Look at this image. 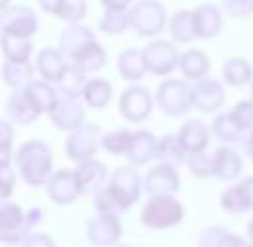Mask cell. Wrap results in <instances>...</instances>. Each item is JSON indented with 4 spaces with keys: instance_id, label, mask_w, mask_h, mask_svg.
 I'll return each mask as SVG.
<instances>
[{
    "instance_id": "cell-1",
    "label": "cell",
    "mask_w": 253,
    "mask_h": 247,
    "mask_svg": "<svg viewBox=\"0 0 253 247\" xmlns=\"http://www.w3.org/2000/svg\"><path fill=\"white\" fill-rule=\"evenodd\" d=\"M16 166L29 187L44 185L52 174V151L39 139L25 141L16 153Z\"/></svg>"
},
{
    "instance_id": "cell-2",
    "label": "cell",
    "mask_w": 253,
    "mask_h": 247,
    "mask_svg": "<svg viewBox=\"0 0 253 247\" xmlns=\"http://www.w3.org/2000/svg\"><path fill=\"white\" fill-rule=\"evenodd\" d=\"M139 220L149 230H169L184 220V206L174 193H155L141 206Z\"/></svg>"
},
{
    "instance_id": "cell-3",
    "label": "cell",
    "mask_w": 253,
    "mask_h": 247,
    "mask_svg": "<svg viewBox=\"0 0 253 247\" xmlns=\"http://www.w3.org/2000/svg\"><path fill=\"white\" fill-rule=\"evenodd\" d=\"M106 187H108L110 195L116 199V203L120 205V208L126 212L127 208H131L139 201V195L143 189V180L135 168L120 166L110 174Z\"/></svg>"
},
{
    "instance_id": "cell-4",
    "label": "cell",
    "mask_w": 253,
    "mask_h": 247,
    "mask_svg": "<svg viewBox=\"0 0 253 247\" xmlns=\"http://www.w3.org/2000/svg\"><path fill=\"white\" fill-rule=\"evenodd\" d=\"M131 27L141 37H155L167 25V10L159 0H137L131 10Z\"/></svg>"
},
{
    "instance_id": "cell-5",
    "label": "cell",
    "mask_w": 253,
    "mask_h": 247,
    "mask_svg": "<svg viewBox=\"0 0 253 247\" xmlns=\"http://www.w3.org/2000/svg\"><path fill=\"white\" fill-rule=\"evenodd\" d=\"M155 101L169 116H182L191 108V87L184 80H165L157 87Z\"/></svg>"
},
{
    "instance_id": "cell-6",
    "label": "cell",
    "mask_w": 253,
    "mask_h": 247,
    "mask_svg": "<svg viewBox=\"0 0 253 247\" xmlns=\"http://www.w3.org/2000/svg\"><path fill=\"white\" fill-rule=\"evenodd\" d=\"M103 133L97 125L93 124H82L80 127L72 129L68 139H66V157L74 163H82L85 159H91L97 155L99 147H101Z\"/></svg>"
},
{
    "instance_id": "cell-7",
    "label": "cell",
    "mask_w": 253,
    "mask_h": 247,
    "mask_svg": "<svg viewBox=\"0 0 253 247\" xmlns=\"http://www.w3.org/2000/svg\"><path fill=\"white\" fill-rule=\"evenodd\" d=\"M143 58H145L149 74L157 78H167L178 68L180 52L170 41L157 39V41H151L143 48Z\"/></svg>"
},
{
    "instance_id": "cell-8",
    "label": "cell",
    "mask_w": 253,
    "mask_h": 247,
    "mask_svg": "<svg viewBox=\"0 0 253 247\" xmlns=\"http://www.w3.org/2000/svg\"><path fill=\"white\" fill-rule=\"evenodd\" d=\"M31 234L27 226L25 210L20 205L4 199L0 205V238L4 244L18 246L23 244V240Z\"/></svg>"
},
{
    "instance_id": "cell-9",
    "label": "cell",
    "mask_w": 253,
    "mask_h": 247,
    "mask_svg": "<svg viewBox=\"0 0 253 247\" xmlns=\"http://www.w3.org/2000/svg\"><path fill=\"white\" fill-rule=\"evenodd\" d=\"M224 101H226V91L218 80H211L205 76L191 85V108L199 112L205 114L216 112L218 108H222Z\"/></svg>"
},
{
    "instance_id": "cell-10",
    "label": "cell",
    "mask_w": 253,
    "mask_h": 247,
    "mask_svg": "<svg viewBox=\"0 0 253 247\" xmlns=\"http://www.w3.org/2000/svg\"><path fill=\"white\" fill-rule=\"evenodd\" d=\"M44 187H46L48 199L54 201L56 205H72L84 195L80 182L76 178V172L74 170H66V168L52 172L48 182L44 184Z\"/></svg>"
},
{
    "instance_id": "cell-11",
    "label": "cell",
    "mask_w": 253,
    "mask_h": 247,
    "mask_svg": "<svg viewBox=\"0 0 253 247\" xmlns=\"http://www.w3.org/2000/svg\"><path fill=\"white\" fill-rule=\"evenodd\" d=\"M122 232L124 230H122V222H120V214L97 212V216L89 218V222H87V238L93 246H116L122 238Z\"/></svg>"
},
{
    "instance_id": "cell-12",
    "label": "cell",
    "mask_w": 253,
    "mask_h": 247,
    "mask_svg": "<svg viewBox=\"0 0 253 247\" xmlns=\"http://www.w3.org/2000/svg\"><path fill=\"white\" fill-rule=\"evenodd\" d=\"M118 110L127 122H143L153 110V97L145 87H127L118 99Z\"/></svg>"
},
{
    "instance_id": "cell-13",
    "label": "cell",
    "mask_w": 253,
    "mask_h": 247,
    "mask_svg": "<svg viewBox=\"0 0 253 247\" xmlns=\"http://www.w3.org/2000/svg\"><path fill=\"white\" fill-rule=\"evenodd\" d=\"M50 122L54 124L58 129L72 131L85 124V101L82 97H72V95H62L56 106L48 112Z\"/></svg>"
},
{
    "instance_id": "cell-14",
    "label": "cell",
    "mask_w": 253,
    "mask_h": 247,
    "mask_svg": "<svg viewBox=\"0 0 253 247\" xmlns=\"http://www.w3.org/2000/svg\"><path fill=\"white\" fill-rule=\"evenodd\" d=\"M39 29V20L29 6H8L2 10V31L33 37Z\"/></svg>"
},
{
    "instance_id": "cell-15",
    "label": "cell",
    "mask_w": 253,
    "mask_h": 247,
    "mask_svg": "<svg viewBox=\"0 0 253 247\" xmlns=\"http://www.w3.org/2000/svg\"><path fill=\"white\" fill-rule=\"evenodd\" d=\"M95 41H97V37L89 27L80 25V23H70V27L64 29L60 39H58V48L66 56V60L72 64L89 44H93Z\"/></svg>"
},
{
    "instance_id": "cell-16",
    "label": "cell",
    "mask_w": 253,
    "mask_h": 247,
    "mask_svg": "<svg viewBox=\"0 0 253 247\" xmlns=\"http://www.w3.org/2000/svg\"><path fill=\"white\" fill-rule=\"evenodd\" d=\"M143 189L149 195L155 193H176L180 189V176L176 166L159 163L153 166L143 178Z\"/></svg>"
},
{
    "instance_id": "cell-17",
    "label": "cell",
    "mask_w": 253,
    "mask_h": 247,
    "mask_svg": "<svg viewBox=\"0 0 253 247\" xmlns=\"http://www.w3.org/2000/svg\"><path fill=\"white\" fill-rule=\"evenodd\" d=\"M68 66H70V62L66 60L60 48H54V46L41 48L37 54V60H35V68H37L39 76L50 83H58L64 72L68 70Z\"/></svg>"
},
{
    "instance_id": "cell-18",
    "label": "cell",
    "mask_w": 253,
    "mask_h": 247,
    "mask_svg": "<svg viewBox=\"0 0 253 247\" xmlns=\"http://www.w3.org/2000/svg\"><path fill=\"white\" fill-rule=\"evenodd\" d=\"M211 133L212 131L209 129V125L203 120L191 118L182 124L178 137H180V143L184 145V149L188 151V155H191V153L207 151L209 141H211Z\"/></svg>"
},
{
    "instance_id": "cell-19",
    "label": "cell",
    "mask_w": 253,
    "mask_h": 247,
    "mask_svg": "<svg viewBox=\"0 0 253 247\" xmlns=\"http://www.w3.org/2000/svg\"><path fill=\"white\" fill-rule=\"evenodd\" d=\"M74 172H76V178H78L80 187H82L84 193H95L97 189H101V187L106 185V182H108V180H106L108 174H106L105 163L97 161L95 157L78 163Z\"/></svg>"
},
{
    "instance_id": "cell-20",
    "label": "cell",
    "mask_w": 253,
    "mask_h": 247,
    "mask_svg": "<svg viewBox=\"0 0 253 247\" xmlns=\"http://www.w3.org/2000/svg\"><path fill=\"white\" fill-rule=\"evenodd\" d=\"M56 83H50L46 80H39V82L29 83L25 87V95L29 99V103L33 104V108L39 112V114H48L56 103L60 99V91L54 87Z\"/></svg>"
},
{
    "instance_id": "cell-21",
    "label": "cell",
    "mask_w": 253,
    "mask_h": 247,
    "mask_svg": "<svg viewBox=\"0 0 253 247\" xmlns=\"http://www.w3.org/2000/svg\"><path fill=\"white\" fill-rule=\"evenodd\" d=\"M197 39H212L222 29V10L214 4H201L193 10Z\"/></svg>"
},
{
    "instance_id": "cell-22",
    "label": "cell",
    "mask_w": 253,
    "mask_h": 247,
    "mask_svg": "<svg viewBox=\"0 0 253 247\" xmlns=\"http://www.w3.org/2000/svg\"><path fill=\"white\" fill-rule=\"evenodd\" d=\"M6 112H8V120L18 124V125H29L39 116V112L29 103L25 89H12V93L6 101Z\"/></svg>"
},
{
    "instance_id": "cell-23",
    "label": "cell",
    "mask_w": 253,
    "mask_h": 247,
    "mask_svg": "<svg viewBox=\"0 0 253 247\" xmlns=\"http://www.w3.org/2000/svg\"><path fill=\"white\" fill-rule=\"evenodd\" d=\"M155 147H157V137L147 131V129H137L133 131L131 143L127 149L126 157L133 166H143L149 161L155 159Z\"/></svg>"
},
{
    "instance_id": "cell-24",
    "label": "cell",
    "mask_w": 253,
    "mask_h": 247,
    "mask_svg": "<svg viewBox=\"0 0 253 247\" xmlns=\"http://www.w3.org/2000/svg\"><path fill=\"white\" fill-rule=\"evenodd\" d=\"M116 68L122 80L126 82H139L147 74V66L143 58V48H126L118 54Z\"/></svg>"
},
{
    "instance_id": "cell-25",
    "label": "cell",
    "mask_w": 253,
    "mask_h": 247,
    "mask_svg": "<svg viewBox=\"0 0 253 247\" xmlns=\"http://www.w3.org/2000/svg\"><path fill=\"white\" fill-rule=\"evenodd\" d=\"M178 68L182 72V76L190 82H197L201 78H205L211 70V62L209 56L199 50V48H190L186 52L180 54V62H178Z\"/></svg>"
},
{
    "instance_id": "cell-26",
    "label": "cell",
    "mask_w": 253,
    "mask_h": 247,
    "mask_svg": "<svg viewBox=\"0 0 253 247\" xmlns=\"http://www.w3.org/2000/svg\"><path fill=\"white\" fill-rule=\"evenodd\" d=\"M214 159V176L222 182H232L242 172V159L230 147H218L212 155Z\"/></svg>"
},
{
    "instance_id": "cell-27",
    "label": "cell",
    "mask_w": 253,
    "mask_h": 247,
    "mask_svg": "<svg viewBox=\"0 0 253 247\" xmlns=\"http://www.w3.org/2000/svg\"><path fill=\"white\" fill-rule=\"evenodd\" d=\"M155 159L159 163H167L172 166H182L188 161V151L184 149V145L180 143L178 135H163L161 139H157V147H155Z\"/></svg>"
},
{
    "instance_id": "cell-28",
    "label": "cell",
    "mask_w": 253,
    "mask_h": 247,
    "mask_svg": "<svg viewBox=\"0 0 253 247\" xmlns=\"http://www.w3.org/2000/svg\"><path fill=\"white\" fill-rule=\"evenodd\" d=\"M37 68L29 60H6L2 66V82L6 83L10 89H25L29 83L33 82V72Z\"/></svg>"
},
{
    "instance_id": "cell-29",
    "label": "cell",
    "mask_w": 253,
    "mask_h": 247,
    "mask_svg": "<svg viewBox=\"0 0 253 247\" xmlns=\"http://www.w3.org/2000/svg\"><path fill=\"white\" fill-rule=\"evenodd\" d=\"M0 44H2V54H4L6 60H14V62L29 60V56L33 52L31 37H23V35H16V33L2 31Z\"/></svg>"
},
{
    "instance_id": "cell-30",
    "label": "cell",
    "mask_w": 253,
    "mask_h": 247,
    "mask_svg": "<svg viewBox=\"0 0 253 247\" xmlns=\"http://www.w3.org/2000/svg\"><path fill=\"white\" fill-rule=\"evenodd\" d=\"M169 29L172 39L180 44H188L193 39H197L195 31V18L191 10H178L169 21Z\"/></svg>"
},
{
    "instance_id": "cell-31",
    "label": "cell",
    "mask_w": 253,
    "mask_h": 247,
    "mask_svg": "<svg viewBox=\"0 0 253 247\" xmlns=\"http://www.w3.org/2000/svg\"><path fill=\"white\" fill-rule=\"evenodd\" d=\"M82 99H84L89 108L101 110L112 99V85H110V82L103 80V78H91L89 82L85 83Z\"/></svg>"
},
{
    "instance_id": "cell-32",
    "label": "cell",
    "mask_w": 253,
    "mask_h": 247,
    "mask_svg": "<svg viewBox=\"0 0 253 247\" xmlns=\"http://www.w3.org/2000/svg\"><path fill=\"white\" fill-rule=\"evenodd\" d=\"M222 78L224 82L232 87H242L248 85L253 80V70L250 62L240 56H232L222 64Z\"/></svg>"
},
{
    "instance_id": "cell-33",
    "label": "cell",
    "mask_w": 253,
    "mask_h": 247,
    "mask_svg": "<svg viewBox=\"0 0 253 247\" xmlns=\"http://www.w3.org/2000/svg\"><path fill=\"white\" fill-rule=\"evenodd\" d=\"M199 247H242L246 246V242L232 234L230 230L222 226H212L207 228L201 236H199Z\"/></svg>"
},
{
    "instance_id": "cell-34",
    "label": "cell",
    "mask_w": 253,
    "mask_h": 247,
    "mask_svg": "<svg viewBox=\"0 0 253 247\" xmlns=\"http://www.w3.org/2000/svg\"><path fill=\"white\" fill-rule=\"evenodd\" d=\"M211 131L212 135L216 139H220L222 143H236V141H240V135H242L244 129L238 125L236 118L232 116V112H220L212 120Z\"/></svg>"
},
{
    "instance_id": "cell-35",
    "label": "cell",
    "mask_w": 253,
    "mask_h": 247,
    "mask_svg": "<svg viewBox=\"0 0 253 247\" xmlns=\"http://www.w3.org/2000/svg\"><path fill=\"white\" fill-rule=\"evenodd\" d=\"M72 64L78 66V68H80L82 72H85L87 76L97 74V72L106 64V50L99 44V42L95 41L93 44H89V46H87L84 52L72 62Z\"/></svg>"
},
{
    "instance_id": "cell-36",
    "label": "cell",
    "mask_w": 253,
    "mask_h": 247,
    "mask_svg": "<svg viewBox=\"0 0 253 247\" xmlns=\"http://www.w3.org/2000/svg\"><path fill=\"white\" fill-rule=\"evenodd\" d=\"M131 27L129 10H110L105 8V14L99 20V29L106 35H120Z\"/></svg>"
},
{
    "instance_id": "cell-37",
    "label": "cell",
    "mask_w": 253,
    "mask_h": 247,
    "mask_svg": "<svg viewBox=\"0 0 253 247\" xmlns=\"http://www.w3.org/2000/svg\"><path fill=\"white\" fill-rule=\"evenodd\" d=\"M87 82H89V80H87V74L82 72L78 66L70 64L68 70L64 72V76L58 80L56 87H58V91H60L62 95L82 97V93H84V89H85V83Z\"/></svg>"
},
{
    "instance_id": "cell-38",
    "label": "cell",
    "mask_w": 253,
    "mask_h": 247,
    "mask_svg": "<svg viewBox=\"0 0 253 247\" xmlns=\"http://www.w3.org/2000/svg\"><path fill=\"white\" fill-rule=\"evenodd\" d=\"M131 137H133V131L126 129V127H120V129H112L103 135L101 139V147L105 149L108 155L112 157H122L126 155L129 143H131Z\"/></svg>"
},
{
    "instance_id": "cell-39",
    "label": "cell",
    "mask_w": 253,
    "mask_h": 247,
    "mask_svg": "<svg viewBox=\"0 0 253 247\" xmlns=\"http://www.w3.org/2000/svg\"><path fill=\"white\" fill-rule=\"evenodd\" d=\"M220 206L226 212H230V214H242V212L250 210L248 199H246V195H244L240 184L232 185V187H228V189L222 191V195H220Z\"/></svg>"
},
{
    "instance_id": "cell-40",
    "label": "cell",
    "mask_w": 253,
    "mask_h": 247,
    "mask_svg": "<svg viewBox=\"0 0 253 247\" xmlns=\"http://www.w3.org/2000/svg\"><path fill=\"white\" fill-rule=\"evenodd\" d=\"M186 165H188L191 174L197 176V178H211V176H214V159H212V155L205 153V151L188 155Z\"/></svg>"
},
{
    "instance_id": "cell-41",
    "label": "cell",
    "mask_w": 253,
    "mask_h": 247,
    "mask_svg": "<svg viewBox=\"0 0 253 247\" xmlns=\"http://www.w3.org/2000/svg\"><path fill=\"white\" fill-rule=\"evenodd\" d=\"M87 14V2L85 0H62V6L58 10L60 20L68 23H80Z\"/></svg>"
},
{
    "instance_id": "cell-42",
    "label": "cell",
    "mask_w": 253,
    "mask_h": 247,
    "mask_svg": "<svg viewBox=\"0 0 253 247\" xmlns=\"http://www.w3.org/2000/svg\"><path fill=\"white\" fill-rule=\"evenodd\" d=\"M95 197V201H93V205H95V210L97 212H105V214H122L124 210L120 208V205L116 203V199L110 195V191H108V187L103 185L101 189H97L95 193H93Z\"/></svg>"
},
{
    "instance_id": "cell-43",
    "label": "cell",
    "mask_w": 253,
    "mask_h": 247,
    "mask_svg": "<svg viewBox=\"0 0 253 247\" xmlns=\"http://www.w3.org/2000/svg\"><path fill=\"white\" fill-rule=\"evenodd\" d=\"M12 124L8 122V120H2V124H0V166L10 165L12 143H14V129H12Z\"/></svg>"
},
{
    "instance_id": "cell-44",
    "label": "cell",
    "mask_w": 253,
    "mask_h": 247,
    "mask_svg": "<svg viewBox=\"0 0 253 247\" xmlns=\"http://www.w3.org/2000/svg\"><path fill=\"white\" fill-rule=\"evenodd\" d=\"M220 6L230 18H250L253 14V0H222Z\"/></svg>"
},
{
    "instance_id": "cell-45",
    "label": "cell",
    "mask_w": 253,
    "mask_h": 247,
    "mask_svg": "<svg viewBox=\"0 0 253 247\" xmlns=\"http://www.w3.org/2000/svg\"><path fill=\"white\" fill-rule=\"evenodd\" d=\"M230 112L244 131L253 127V99L252 101H240Z\"/></svg>"
},
{
    "instance_id": "cell-46",
    "label": "cell",
    "mask_w": 253,
    "mask_h": 247,
    "mask_svg": "<svg viewBox=\"0 0 253 247\" xmlns=\"http://www.w3.org/2000/svg\"><path fill=\"white\" fill-rule=\"evenodd\" d=\"M14 187H16V174H14V170L10 168V165L0 166V197H2V201L12 197Z\"/></svg>"
},
{
    "instance_id": "cell-47",
    "label": "cell",
    "mask_w": 253,
    "mask_h": 247,
    "mask_svg": "<svg viewBox=\"0 0 253 247\" xmlns=\"http://www.w3.org/2000/svg\"><path fill=\"white\" fill-rule=\"evenodd\" d=\"M21 246H39V247H52L54 246V240L46 234H37V232H31Z\"/></svg>"
},
{
    "instance_id": "cell-48",
    "label": "cell",
    "mask_w": 253,
    "mask_h": 247,
    "mask_svg": "<svg viewBox=\"0 0 253 247\" xmlns=\"http://www.w3.org/2000/svg\"><path fill=\"white\" fill-rule=\"evenodd\" d=\"M25 218H27V226L33 232V228L39 226L42 222V208L41 206H31L25 210Z\"/></svg>"
},
{
    "instance_id": "cell-49",
    "label": "cell",
    "mask_w": 253,
    "mask_h": 247,
    "mask_svg": "<svg viewBox=\"0 0 253 247\" xmlns=\"http://www.w3.org/2000/svg\"><path fill=\"white\" fill-rule=\"evenodd\" d=\"M37 2H39L42 12L52 14V16H58V10L62 6V0H37Z\"/></svg>"
},
{
    "instance_id": "cell-50",
    "label": "cell",
    "mask_w": 253,
    "mask_h": 247,
    "mask_svg": "<svg viewBox=\"0 0 253 247\" xmlns=\"http://www.w3.org/2000/svg\"><path fill=\"white\" fill-rule=\"evenodd\" d=\"M240 187H242V191H244V195H246V199H248L250 208H253V176L244 178V180L240 182Z\"/></svg>"
},
{
    "instance_id": "cell-51",
    "label": "cell",
    "mask_w": 253,
    "mask_h": 247,
    "mask_svg": "<svg viewBox=\"0 0 253 247\" xmlns=\"http://www.w3.org/2000/svg\"><path fill=\"white\" fill-rule=\"evenodd\" d=\"M101 4L110 10H127L131 0H101Z\"/></svg>"
},
{
    "instance_id": "cell-52",
    "label": "cell",
    "mask_w": 253,
    "mask_h": 247,
    "mask_svg": "<svg viewBox=\"0 0 253 247\" xmlns=\"http://www.w3.org/2000/svg\"><path fill=\"white\" fill-rule=\"evenodd\" d=\"M244 151H246V155L253 161V127L250 129V135L244 139Z\"/></svg>"
},
{
    "instance_id": "cell-53",
    "label": "cell",
    "mask_w": 253,
    "mask_h": 247,
    "mask_svg": "<svg viewBox=\"0 0 253 247\" xmlns=\"http://www.w3.org/2000/svg\"><path fill=\"white\" fill-rule=\"evenodd\" d=\"M248 238H250V244L253 246V218L250 220V224H248Z\"/></svg>"
},
{
    "instance_id": "cell-54",
    "label": "cell",
    "mask_w": 253,
    "mask_h": 247,
    "mask_svg": "<svg viewBox=\"0 0 253 247\" xmlns=\"http://www.w3.org/2000/svg\"><path fill=\"white\" fill-rule=\"evenodd\" d=\"M0 6H2V10H6L10 6V0H0Z\"/></svg>"
},
{
    "instance_id": "cell-55",
    "label": "cell",
    "mask_w": 253,
    "mask_h": 247,
    "mask_svg": "<svg viewBox=\"0 0 253 247\" xmlns=\"http://www.w3.org/2000/svg\"><path fill=\"white\" fill-rule=\"evenodd\" d=\"M252 99H253V82H252Z\"/></svg>"
}]
</instances>
